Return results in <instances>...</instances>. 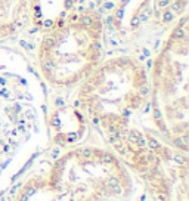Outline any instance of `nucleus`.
Listing matches in <instances>:
<instances>
[{
	"instance_id": "1",
	"label": "nucleus",
	"mask_w": 189,
	"mask_h": 201,
	"mask_svg": "<svg viewBox=\"0 0 189 201\" xmlns=\"http://www.w3.org/2000/svg\"><path fill=\"white\" fill-rule=\"evenodd\" d=\"M133 174L108 148L77 144L24 173L10 201H121Z\"/></svg>"
},
{
	"instance_id": "2",
	"label": "nucleus",
	"mask_w": 189,
	"mask_h": 201,
	"mask_svg": "<svg viewBox=\"0 0 189 201\" xmlns=\"http://www.w3.org/2000/svg\"><path fill=\"white\" fill-rule=\"evenodd\" d=\"M77 105L106 142L132 127L149 106V76L140 59L130 55L104 58L77 87Z\"/></svg>"
},
{
	"instance_id": "3",
	"label": "nucleus",
	"mask_w": 189,
	"mask_h": 201,
	"mask_svg": "<svg viewBox=\"0 0 189 201\" xmlns=\"http://www.w3.org/2000/svg\"><path fill=\"white\" fill-rule=\"evenodd\" d=\"M105 24L93 8L69 11L47 28L37 46V67L53 89L77 87L104 59Z\"/></svg>"
},
{
	"instance_id": "4",
	"label": "nucleus",
	"mask_w": 189,
	"mask_h": 201,
	"mask_svg": "<svg viewBox=\"0 0 189 201\" xmlns=\"http://www.w3.org/2000/svg\"><path fill=\"white\" fill-rule=\"evenodd\" d=\"M149 76V111L157 135L188 152L189 129V30L183 13L157 50Z\"/></svg>"
},
{
	"instance_id": "5",
	"label": "nucleus",
	"mask_w": 189,
	"mask_h": 201,
	"mask_svg": "<svg viewBox=\"0 0 189 201\" xmlns=\"http://www.w3.org/2000/svg\"><path fill=\"white\" fill-rule=\"evenodd\" d=\"M106 144L154 201H188V152L134 126Z\"/></svg>"
},
{
	"instance_id": "6",
	"label": "nucleus",
	"mask_w": 189,
	"mask_h": 201,
	"mask_svg": "<svg viewBox=\"0 0 189 201\" xmlns=\"http://www.w3.org/2000/svg\"><path fill=\"white\" fill-rule=\"evenodd\" d=\"M31 0H0V41L16 36L30 21Z\"/></svg>"
},
{
	"instance_id": "7",
	"label": "nucleus",
	"mask_w": 189,
	"mask_h": 201,
	"mask_svg": "<svg viewBox=\"0 0 189 201\" xmlns=\"http://www.w3.org/2000/svg\"><path fill=\"white\" fill-rule=\"evenodd\" d=\"M89 2H92V3H94V5H104V3L112 2V0H89Z\"/></svg>"
}]
</instances>
